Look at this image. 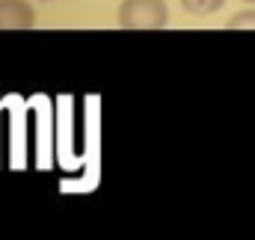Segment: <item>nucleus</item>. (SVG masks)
<instances>
[{
	"mask_svg": "<svg viewBox=\"0 0 255 240\" xmlns=\"http://www.w3.org/2000/svg\"><path fill=\"white\" fill-rule=\"evenodd\" d=\"M226 30H255V9L238 12V15L226 24Z\"/></svg>",
	"mask_w": 255,
	"mask_h": 240,
	"instance_id": "nucleus-4",
	"label": "nucleus"
},
{
	"mask_svg": "<svg viewBox=\"0 0 255 240\" xmlns=\"http://www.w3.org/2000/svg\"><path fill=\"white\" fill-rule=\"evenodd\" d=\"M181 6L190 15H214L217 9L226 6V0H181Z\"/></svg>",
	"mask_w": 255,
	"mask_h": 240,
	"instance_id": "nucleus-3",
	"label": "nucleus"
},
{
	"mask_svg": "<svg viewBox=\"0 0 255 240\" xmlns=\"http://www.w3.org/2000/svg\"><path fill=\"white\" fill-rule=\"evenodd\" d=\"M169 24V9L163 0H122L119 27L122 30H163Z\"/></svg>",
	"mask_w": 255,
	"mask_h": 240,
	"instance_id": "nucleus-1",
	"label": "nucleus"
},
{
	"mask_svg": "<svg viewBox=\"0 0 255 240\" xmlns=\"http://www.w3.org/2000/svg\"><path fill=\"white\" fill-rule=\"evenodd\" d=\"M247 3H255V0H247Z\"/></svg>",
	"mask_w": 255,
	"mask_h": 240,
	"instance_id": "nucleus-5",
	"label": "nucleus"
},
{
	"mask_svg": "<svg viewBox=\"0 0 255 240\" xmlns=\"http://www.w3.org/2000/svg\"><path fill=\"white\" fill-rule=\"evenodd\" d=\"M36 27V9L30 0H0V30Z\"/></svg>",
	"mask_w": 255,
	"mask_h": 240,
	"instance_id": "nucleus-2",
	"label": "nucleus"
}]
</instances>
